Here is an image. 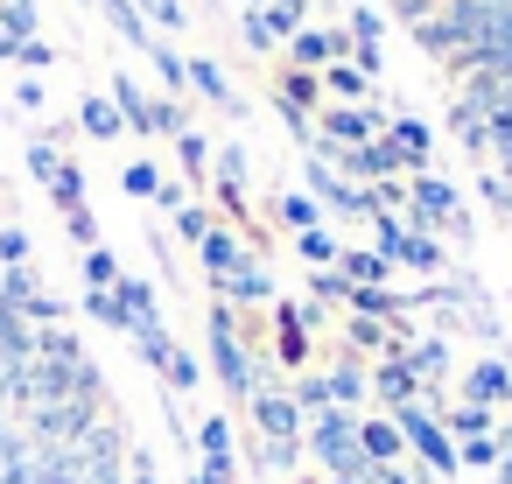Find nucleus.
Listing matches in <instances>:
<instances>
[{"instance_id":"31","label":"nucleus","mask_w":512,"mask_h":484,"mask_svg":"<svg viewBox=\"0 0 512 484\" xmlns=\"http://www.w3.org/2000/svg\"><path fill=\"white\" fill-rule=\"evenodd\" d=\"M344 337H351V344H365V351H379V344L393 351V330H386V323H372V316H358V323H344Z\"/></svg>"},{"instance_id":"46","label":"nucleus","mask_w":512,"mask_h":484,"mask_svg":"<svg viewBox=\"0 0 512 484\" xmlns=\"http://www.w3.org/2000/svg\"><path fill=\"white\" fill-rule=\"evenodd\" d=\"M176 148H183V162H190V169H204V162H211V141H197V134H183Z\"/></svg>"},{"instance_id":"17","label":"nucleus","mask_w":512,"mask_h":484,"mask_svg":"<svg viewBox=\"0 0 512 484\" xmlns=\"http://www.w3.org/2000/svg\"><path fill=\"white\" fill-rule=\"evenodd\" d=\"M99 8H106V22L127 36V43H141V50H155V36H148V22L134 15V0H99Z\"/></svg>"},{"instance_id":"36","label":"nucleus","mask_w":512,"mask_h":484,"mask_svg":"<svg viewBox=\"0 0 512 484\" xmlns=\"http://www.w3.org/2000/svg\"><path fill=\"white\" fill-rule=\"evenodd\" d=\"M0 260H8V267H29V232H22V225H0Z\"/></svg>"},{"instance_id":"39","label":"nucleus","mask_w":512,"mask_h":484,"mask_svg":"<svg viewBox=\"0 0 512 484\" xmlns=\"http://www.w3.org/2000/svg\"><path fill=\"white\" fill-rule=\"evenodd\" d=\"M260 470H295V442H260Z\"/></svg>"},{"instance_id":"3","label":"nucleus","mask_w":512,"mask_h":484,"mask_svg":"<svg viewBox=\"0 0 512 484\" xmlns=\"http://www.w3.org/2000/svg\"><path fill=\"white\" fill-rule=\"evenodd\" d=\"M393 428H400V435H407V442L428 456V470H435V477H456V442L442 435V421H435V407H428V400L393 407Z\"/></svg>"},{"instance_id":"34","label":"nucleus","mask_w":512,"mask_h":484,"mask_svg":"<svg viewBox=\"0 0 512 484\" xmlns=\"http://www.w3.org/2000/svg\"><path fill=\"white\" fill-rule=\"evenodd\" d=\"M57 169H64V162H57V148H50V141H36V148H29V176L50 190V183H57Z\"/></svg>"},{"instance_id":"28","label":"nucleus","mask_w":512,"mask_h":484,"mask_svg":"<svg viewBox=\"0 0 512 484\" xmlns=\"http://www.w3.org/2000/svg\"><path fill=\"white\" fill-rule=\"evenodd\" d=\"M50 197H57L64 211H85V176H78V169L64 162V169H57V183H50Z\"/></svg>"},{"instance_id":"1","label":"nucleus","mask_w":512,"mask_h":484,"mask_svg":"<svg viewBox=\"0 0 512 484\" xmlns=\"http://www.w3.org/2000/svg\"><path fill=\"white\" fill-rule=\"evenodd\" d=\"M309 449H316V463H323L330 477H358V484H372V456H365V442H358V414H351V407H323V414H309Z\"/></svg>"},{"instance_id":"14","label":"nucleus","mask_w":512,"mask_h":484,"mask_svg":"<svg viewBox=\"0 0 512 484\" xmlns=\"http://www.w3.org/2000/svg\"><path fill=\"white\" fill-rule=\"evenodd\" d=\"M190 85H197V92H204L211 106H225V113H239V92L225 85V71H218V64H204V57H197V64H190Z\"/></svg>"},{"instance_id":"25","label":"nucleus","mask_w":512,"mask_h":484,"mask_svg":"<svg viewBox=\"0 0 512 484\" xmlns=\"http://www.w3.org/2000/svg\"><path fill=\"white\" fill-rule=\"evenodd\" d=\"M274 211H281V225H295V232H309V225H316V197H309V190L274 197Z\"/></svg>"},{"instance_id":"30","label":"nucleus","mask_w":512,"mask_h":484,"mask_svg":"<svg viewBox=\"0 0 512 484\" xmlns=\"http://www.w3.org/2000/svg\"><path fill=\"white\" fill-rule=\"evenodd\" d=\"M85 316H99V323L127 330V316H120V295H113V288H92V295H85Z\"/></svg>"},{"instance_id":"16","label":"nucleus","mask_w":512,"mask_h":484,"mask_svg":"<svg viewBox=\"0 0 512 484\" xmlns=\"http://www.w3.org/2000/svg\"><path fill=\"white\" fill-rule=\"evenodd\" d=\"M197 449H204V463L232 470V428H225V414H211V421L197 428Z\"/></svg>"},{"instance_id":"13","label":"nucleus","mask_w":512,"mask_h":484,"mask_svg":"<svg viewBox=\"0 0 512 484\" xmlns=\"http://www.w3.org/2000/svg\"><path fill=\"white\" fill-rule=\"evenodd\" d=\"M36 295H43V288H36V274H29V267H8V274H0V309L29 316V309H36Z\"/></svg>"},{"instance_id":"48","label":"nucleus","mask_w":512,"mask_h":484,"mask_svg":"<svg viewBox=\"0 0 512 484\" xmlns=\"http://www.w3.org/2000/svg\"><path fill=\"white\" fill-rule=\"evenodd\" d=\"M330 484H358V477H330Z\"/></svg>"},{"instance_id":"5","label":"nucleus","mask_w":512,"mask_h":484,"mask_svg":"<svg viewBox=\"0 0 512 484\" xmlns=\"http://www.w3.org/2000/svg\"><path fill=\"white\" fill-rule=\"evenodd\" d=\"M253 421H260V435H274V442H295V428H302V407H295V393H253Z\"/></svg>"},{"instance_id":"37","label":"nucleus","mask_w":512,"mask_h":484,"mask_svg":"<svg viewBox=\"0 0 512 484\" xmlns=\"http://www.w3.org/2000/svg\"><path fill=\"white\" fill-rule=\"evenodd\" d=\"M8 43H22V36H36V8L29 0H8V29H0Z\"/></svg>"},{"instance_id":"45","label":"nucleus","mask_w":512,"mask_h":484,"mask_svg":"<svg viewBox=\"0 0 512 484\" xmlns=\"http://www.w3.org/2000/svg\"><path fill=\"white\" fill-rule=\"evenodd\" d=\"M141 8H148L162 29H183V8H176V0H141Z\"/></svg>"},{"instance_id":"27","label":"nucleus","mask_w":512,"mask_h":484,"mask_svg":"<svg viewBox=\"0 0 512 484\" xmlns=\"http://www.w3.org/2000/svg\"><path fill=\"white\" fill-rule=\"evenodd\" d=\"M449 428H456L463 442H477V435H491V407H477V400H463V407L449 414Z\"/></svg>"},{"instance_id":"18","label":"nucleus","mask_w":512,"mask_h":484,"mask_svg":"<svg viewBox=\"0 0 512 484\" xmlns=\"http://www.w3.org/2000/svg\"><path fill=\"white\" fill-rule=\"evenodd\" d=\"M218 288H225L232 302H267V295H274V281H267V274H260L253 260H246V267H239L232 281H218Z\"/></svg>"},{"instance_id":"23","label":"nucleus","mask_w":512,"mask_h":484,"mask_svg":"<svg viewBox=\"0 0 512 484\" xmlns=\"http://www.w3.org/2000/svg\"><path fill=\"white\" fill-rule=\"evenodd\" d=\"M134 344H141V358H148L155 372H169V358H176V344H169V330H162V323H148V330H134Z\"/></svg>"},{"instance_id":"38","label":"nucleus","mask_w":512,"mask_h":484,"mask_svg":"<svg viewBox=\"0 0 512 484\" xmlns=\"http://www.w3.org/2000/svg\"><path fill=\"white\" fill-rule=\"evenodd\" d=\"M176 232L204 246V232H211V211H197V204H183V211H176Z\"/></svg>"},{"instance_id":"42","label":"nucleus","mask_w":512,"mask_h":484,"mask_svg":"<svg viewBox=\"0 0 512 484\" xmlns=\"http://www.w3.org/2000/svg\"><path fill=\"white\" fill-rule=\"evenodd\" d=\"M246 43H253V50H274V29H267V8H253V15H246Z\"/></svg>"},{"instance_id":"21","label":"nucleus","mask_w":512,"mask_h":484,"mask_svg":"<svg viewBox=\"0 0 512 484\" xmlns=\"http://www.w3.org/2000/svg\"><path fill=\"white\" fill-rule=\"evenodd\" d=\"M323 379H330V407H351V400H365V386H372L358 365H337V372H323Z\"/></svg>"},{"instance_id":"12","label":"nucleus","mask_w":512,"mask_h":484,"mask_svg":"<svg viewBox=\"0 0 512 484\" xmlns=\"http://www.w3.org/2000/svg\"><path fill=\"white\" fill-rule=\"evenodd\" d=\"M358 442H365L372 463H400V442H407V435H400L393 421H358Z\"/></svg>"},{"instance_id":"11","label":"nucleus","mask_w":512,"mask_h":484,"mask_svg":"<svg viewBox=\"0 0 512 484\" xmlns=\"http://www.w3.org/2000/svg\"><path fill=\"white\" fill-rule=\"evenodd\" d=\"M386 141H393V155H400L407 169H421V162H428V127H421V120H393V127H386Z\"/></svg>"},{"instance_id":"43","label":"nucleus","mask_w":512,"mask_h":484,"mask_svg":"<svg viewBox=\"0 0 512 484\" xmlns=\"http://www.w3.org/2000/svg\"><path fill=\"white\" fill-rule=\"evenodd\" d=\"M71 239L92 253V246H99V218H92V211H71Z\"/></svg>"},{"instance_id":"19","label":"nucleus","mask_w":512,"mask_h":484,"mask_svg":"<svg viewBox=\"0 0 512 484\" xmlns=\"http://www.w3.org/2000/svg\"><path fill=\"white\" fill-rule=\"evenodd\" d=\"M316 99H323V85H316L309 71H288V78H281V106H288V113H309Z\"/></svg>"},{"instance_id":"41","label":"nucleus","mask_w":512,"mask_h":484,"mask_svg":"<svg viewBox=\"0 0 512 484\" xmlns=\"http://www.w3.org/2000/svg\"><path fill=\"white\" fill-rule=\"evenodd\" d=\"M197 379H204V372H197V358H183V351H176V358H169V386H176V393H190Z\"/></svg>"},{"instance_id":"44","label":"nucleus","mask_w":512,"mask_h":484,"mask_svg":"<svg viewBox=\"0 0 512 484\" xmlns=\"http://www.w3.org/2000/svg\"><path fill=\"white\" fill-rule=\"evenodd\" d=\"M351 36H358V43H379V8H358V15H351Z\"/></svg>"},{"instance_id":"24","label":"nucleus","mask_w":512,"mask_h":484,"mask_svg":"<svg viewBox=\"0 0 512 484\" xmlns=\"http://www.w3.org/2000/svg\"><path fill=\"white\" fill-rule=\"evenodd\" d=\"M323 92H337V99H365V92H372V78H365V71H351V64H330Z\"/></svg>"},{"instance_id":"29","label":"nucleus","mask_w":512,"mask_h":484,"mask_svg":"<svg viewBox=\"0 0 512 484\" xmlns=\"http://www.w3.org/2000/svg\"><path fill=\"white\" fill-rule=\"evenodd\" d=\"M85 281H92V288H120V267H113V253H106V246H92V253H85Z\"/></svg>"},{"instance_id":"7","label":"nucleus","mask_w":512,"mask_h":484,"mask_svg":"<svg viewBox=\"0 0 512 484\" xmlns=\"http://www.w3.org/2000/svg\"><path fill=\"white\" fill-rule=\"evenodd\" d=\"M197 253H204V274H211V281H232V274L246 267V246H239L232 232H204Z\"/></svg>"},{"instance_id":"9","label":"nucleus","mask_w":512,"mask_h":484,"mask_svg":"<svg viewBox=\"0 0 512 484\" xmlns=\"http://www.w3.org/2000/svg\"><path fill=\"white\" fill-rule=\"evenodd\" d=\"M414 386H421V379L407 372V358H400V351H393V358H386V365L372 372V393H379L386 407H407V400H414Z\"/></svg>"},{"instance_id":"2","label":"nucleus","mask_w":512,"mask_h":484,"mask_svg":"<svg viewBox=\"0 0 512 484\" xmlns=\"http://www.w3.org/2000/svg\"><path fill=\"white\" fill-rule=\"evenodd\" d=\"M211 372H218L239 400H253V393H260V372H267V365H253V358H246L232 309H211Z\"/></svg>"},{"instance_id":"47","label":"nucleus","mask_w":512,"mask_h":484,"mask_svg":"<svg viewBox=\"0 0 512 484\" xmlns=\"http://www.w3.org/2000/svg\"><path fill=\"white\" fill-rule=\"evenodd\" d=\"M134 470H141V477H134V484H155V470H148V463H134Z\"/></svg>"},{"instance_id":"26","label":"nucleus","mask_w":512,"mask_h":484,"mask_svg":"<svg viewBox=\"0 0 512 484\" xmlns=\"http://www.w3.org/2000/svg\"><path fill=\"white\" fill-rule=\"evenodd\" d=\"M295 253L316 260V267H330V260H337V239H330L323 225H309V232H295Z\"/></svg>"},{"instance_id":"32","label":"nucleus","mask_w":512,"mask_h":484,"mask_svg":"<svg viewBox=\"0 0 512 484\" xmlns=\"http://www.w3.org/2000/svg\"><path fill=\"white\" fill-rule=\"evenodd\" d=\"M267 29H274V43L295 36V29H302V0H274V8H267Z\"/></svg>"},{"instance_id":"6","label":"nucleus","mask_w":512,"mask_h":484,"mask_svg":"<svg viewBox=\"0 0 512 484\" xmlns=\"http://www.w3.org/2000/svg\"><path fill=\"white\" fill-rule=\"evenodd\" d=\"M463 393H470L477 407H498V400H512V358H484V365L463 379Z\"/></svg>"},{"instance_id":"35","label":"nucleus","mask_w":512,"mask_h":484,"mask_svg":"<svg viewBox=\"0 0 512 484\" xmlns=\"http://www.w3.org/2000/svg\"><path fill=\"white\" fill-rule=\"evenodd\" d=\"M309 295H316V309H330V302H351V281H344V274H330V267H323V274H316V288H309Z\"/></svg>"},{"instance_id":"4","label":"nucleus","mask_w":512,"mask_h":484,"mask_svg":"<svg viewBox=\"0 0 512 484\" xmlns=\"http://www.w3.org/2000/svg\"><path fill=\"white\" fill-rule=\"evenodd\" d=\"M407 204H414V232H435V225H449L456 239L470 232V225L456 218V190H449L442 176H414V190H407Z\"/></svg>"},{"instance_id":"20","label":"nucleus","mask_w":512,"mask_h":484,"mask_svg":"<svg viewBox=\"0 0 512 484\" xmlns=\"http://www.w3.org/2000/svg\"><path fill=\"white\" fill-rule=\"evenodd\" d=\"M78 120H85V134H92V141H113V134H120V106H113V99H85V113H78Z\"/></svg>"},{"instance_id":"8","label":"nucleus","mask_w":512,"mask_h":484,"mask_svg":"<svg viewBox=\"0 0 512 484\" xmlns=\"http://www.w3.org/2000/svg\"><path fill=\"white\" fill-rule=\"evenodd\" d=\"M288 50H295V64H337L344 57V36L337 29H295Z\"/></svg>"},{"instance_id":"15","label":"nucleus","mask_w":512,"mask_h":484,"mask_svg":"<svg viewBox=\"0 0 512 484\" xmlns=\"http://www.w3.org/2000/svg\"><path fill=\"white\" fill-rule=\"evenodd\" d=\"M337 260H344L337 274H344L351 288H379V281L393 274V260H379V253H337Z\"/></svg>"},{"instance_id":"10","label":"nucleus","mask_w":512,"mask_h":484,"mask_svg":"<svg viewBox=\"0 0 512 484\" xmlns=\"http://www.w3.org/2000/svg\"><path fill=\"white\" fill-rule=\"evenodd\" d=\"M274 337H281V365H302L309 358V337H302V309L295 302L274 309Z\"/></svg>"},{"instance_id":"22","label":"nucleus","mask_w":512,"mask_h":484,"mask_svg":"<svg viewBox=\"0 0 512 484\" xmlns=\"http://www.w3.org/2000/svg\"><path fill=\"white\" fill-rule=\"evenodd\" d=\"M400 260H407V267H421V274H435V267H442V246H435V232H407Z\"/></svg>"},{"instance_id":"33","label":"nucleus","mask_w":512,"mask_h":484,"mask_svg":"<svg viewBox=\"0 0 512 484\" xmlns=\"http://www.w3.org/2000/svg\"><path fill=\"white\" fill-rule=\"evenodd\" d=\"M148 57H155V71H162V78H169V92H176V85H190V64H183V57H176V50H169V43H155V50H148Z\"/></svg>"},{"instance_id":"40","label":"nucleus","mask_w":512,"mask_h":484,"mask_svg":"<svg viewBox=\"0 0 512 484\" xmlns=\"http://www.w3.org/2000/svg\"><path fill=\"white\" fill-rule=\"evenodd\" d=\"M127 190H134V197H162V176H155L148 162H134V169H127Z\"/></svg>"}]
</instances>
